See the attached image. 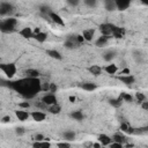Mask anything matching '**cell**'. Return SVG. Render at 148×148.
<instances>
[{
  "mask_svg": "<svg viewBox=\"0 0 148 148\" xmlns=\"http://www.w3.org/2000/svg\"><path fill=\"white\" fill-rule=\"evenodd\" d=\"M84 3L90 8H95L97 6V1L96 0H84Z\"/></svg>",
  "mask_w": 148,
  "mask_h": 148,
  "instance_id": "836d02e7",
  "label": "cell"
},
{
  "mask_svg": "<svg viewBox=\"0 0 148 148\" xmlns=\"http://www.w3.org/2000/svg\"><path fill=\"white\" fill-rule=\"evenodd\" d=\"M113 28H114V25L111 23H102L99 25V31H101L102 36H109L110 37L112 35Z\"/></svg>",
  "mask_w": 148,
  "mask_h": 148,
  "instance_id": "5b68a950",
  "label": "cell"
},
{
  "mask_svg": "<svg viewBox=\"0 0 148 148\" xmlns=\"http://www.w3.org/2000/svg\"><path fill=\"white\" fill-rule=\"evenodd\" d=\"M46 54H47L49 57L53 58V59H57V60H60V59L62 58L61 54H60V52L57 51V50H47V51H46Z\"/></svg>",
  "mask_w": 148,
  "mask_h": 148,
  "instance_id": "603a6c76",
  "label": "cell"
},
{
  "mask_svg": "<svg viewBox=\"0 0 148 148\" xmlns=\"http://www.w3.org/2000/svg\"><path fill=\"white\" fill-rule=\"evenodd\" d=\"M116 57V52L113 51V50H109V51H106L105 53H104V60H106V61H111L113 58Z\"/></svg>",
  "mask_w": 148,
  "mask_h": 148,
  "instance_id": "f1b7e54d",
  "label": "cell"
},
{
  "mask_svg": "<svg viewBox=\"0 0 148 148\" xmlns=\"http://www.w3.org/2000/svg\"><path fill=\"white\" fill-rule=\"evenodd\" d=\"M67 3L71 5V6H77L79 5V0H68Z\"/></svg>",
  "mask_w": 148,
  "mask_h": 148,
  "instance_id": "7dc6e473",
  "label": "cell"
},
{
  "mask_svg": "<svg viewBox=\"0 0 148 148\" xmlns=\"http://www.w3.org/2000/svg\"><path fill=\"white\" fill-rule=\"evenodd\" d=\"M112 141L113 142H119V143H125L126 142V139H125V136L121 134V133H116L113 136H112Z\"/></svg>",
  "mask_w": 148,
  "mask_h": 148,
  "instance_id": "d4e9b609",
  "label": "cell"
},
{
  "mask_svg": "<svg viewBox=\"0 0 148 148\" xmlns=\"http://www.w3.org/2000/svg\"><path fill=\"white\" fill-rule=\"evenodd\" d=\"M40 148H51V143L50 141H42L40 142Z\"/></svg>",
  "mask_w": 148,
  "mask_h": 148,
  "instance_id": "b9f144b4",
  "label": "cell"
},
{
  "mask_svg": "<svg viewBox=\"0 0 148 148\" xmlns=\"http://www.w3.org/2000/svg\"><path fill=\"white\" fill-rule=\"evenodd\" d=\"M42 91H50V83L47 82H42Z\"/></svg>",
  "mask_w": 148,
  "mask_h": 148,
  "instance_id": "f35d334b",
  "label": "cell"
},
{
  "mask_svg": "<svg viewBox=\"0 0 148 148\" xmlns=\"http://www.w3.org/2000/svg\"><path fill=\"white\" fill-rule=\"evenodd\" d=\"M130 5H131V2H130L128 0H117V1H116V7H117V9H119V10H125V9H127V8L130 7Z\"/></svg>",
  "mask_w": 148,
  "mask_h": 148,
  "instance_id": "4fadbf2b",
  "label": "cell"
},
{
  "mask_svg": "<svg viewBox=\"0 0 148 148\" xmlns=\"http://www.w3.org/2000/svg\"><path fill=\"white\" fill-rule=\"evenodd\" d=\"M0 69L2 71V73L8 77V79H12L15 76L16 72H17V68H16V65L15 64H1L0 65Z\"/></svg>",
  "mask_w": 148,
  "mask_h": 148,
  "instance_id": "3957f363",
  "label": "cell"
},
{
  "mask_svg": "<svg viewBox=\"0 0 148 148\" xmlns=\"http://www.w3.org/2000/svg\"><path fill=\"white\" fill-rule=\"evenodd\" d=\"M88 71H89V73L92 74L94 76H98V75H101L103 68H102L101 66H98V65H91V66L88 67Z\"/></svg>",
  "mask_w": 148,
  "mask_h": 148,
  "instance_id": "5bb4252c",
  "label": "cell"
},
{
  "mask_svg": "<svg viewBox=\"0 0 148 148\" xmlns=\"http://www.w3.org/2000/svg\"><path fill=\"white\" fill-rule=\"evenodd\" d=\"M57 148H71V143L68 141H60L57 143Z\"/></svg>",
  "mask_w": 148,
  "mask_h": 148,
  "instance_id": "d6a6232c",
  "label": "cell"
},
{
  "mask_svg": "<svg viewBox=\"0 0 148 148\" xmlns=\"http://www.w3.org/2000/svg\"><path fill=\"white\" fill-rule=\"evenodd\" d=\"M77 45H80L77 42H76V38H68L66 42H65V47L67 49H74V47H77Z\"/></svg>",
  "mask_w": 148,
  "mask_h": 148,
  "instance_id": "ffe728a7",
  "label": "cell"
},
{
  "mask_svg": "<svg viewBox=\"0 0 148 148\" xmlns=\"http://www.w3.org/2000/svg\"><path fill=\"white\" fill-rule=\"evenodd\" d=\"M94 34H95V30L94 29H87V30H83L82 36H83L84 40L91 42L92 40V37H94Z\"/></svg>",
  "mask_w": 148,
  "mask_h": 148,
  "instance_id": "ac0fdd59",
  "label": "cell"
},
{
  "mask_svg": "<svg viewBox=\"0 0 148 148\" xmlns=\"http://www.w3.org/2000/svg\"><path fill=\"white\" fill-rule=\"evenodd\" d=\"M109 148H124V145L123 143H119V142H113L109 146Z\"/></svg>",
  "mask_w": 148,
  "mask_h": 148,
  "instance_id": "ab89813d",
  "label": "cell"
},
{
  "mask_svg": "<svg viewBox=\"0 0 148 148\" xmlns=\"http://www.w3.org/2000/svg\"><path fill=\"white\" fill-rule=\"evenodd\" d=\"M10 121V116H3L1 118V123L2 124H6V123H9Z\"/></svg>",
  "mask_w": 148,
  "mask_h": 148,
  "instance_id": "bcb514c9",
  "label": "cell"
},
{
  "mask_svg": "<svg viewBox=\"0 0 148 148\" xmlns=\"http://www.w3.org/2000/svg\"><path fill=\"white\" fill-rule=\"evenodd\" d=\"M15 91H17L20 95H22L25 98H32L35 97L39 91H42V81L39 79H30V77H23L17 81L10 82L9 84Z\"/></svg>",
  "mask_w": 148,
  "mask_h": 148,
  "instance_id": "6da1fadb",
  "label": "cell"
},
{
  "mask_svg": "<svg viewBox=\"0 0 148 148\" xmlns=\"http://www.w3.org/2000/svg\"><path fill=\"white\" fill-rule=\"evenodd\" d=\"M13 5L9 2H1L0 3V15L3 17L6 15H10L13 13Z\"/></svg>",
  "mask_w": 148,
  "mask_h": 148,
  "instance_id": "277c9868",
  "label": "cell"
},
{
  "mask_svg": "<svg viewBox=\"0 0 148 148\" xmlns=\"http://www.w3.org/2000/svg\"><path fill=\"white\" fill-rule=\"evenodd\" d=\"M47 111H49L50 113H52V114H58V113H60V111H61V106H60L59 104H54V105L49 106V108H47Z\"/></svg>",
  "mask_w": 148,
  "mask_h": 148,
  "instance_id": "484cf974",
  "label": "cell"
},
{
  "mask_svg": "<svg viewBox=\"0 0 148 148\" xmlns=\"http://www.w3.org/2000/svg\"><path fill=\"white\" fill-rule=\"evenodd\" d=\"M124 148H133V146H130V145H128V146H126V147H124Z\"/></svg>",
  "mask_w": 148,
  "mask_h": 148,
  "instance_id": "11a10c76",
  "label": "cell"
},
{
  "mask_svg": "<svg viewBox=\"0 0 148 148\" xmlns=\"http://www.w3.org/2000/svg\"><path fill=\"white\" fill-rule=\"evenodd\" d=\"M18 108H21L22 110L29 109V108H30V103H29V102H20V103H18Z\"/></svg>",
  "mask_w": 148,
  "mask_h": 148,
  "instance_id": "e575fe53",
  "label": "cell"
},
{
  "mask_svg": "<svg viewBox=\"0 0 148 148\" xmlns=\"http://www.w3.org/2000/svg\"><path fill=\"white\" fill-rule=\"evenodd\" d=\"M45 136L43 135V134H40V133H37L36 135H35V141H39V142H42V141H45Z\"/></svg>",
  "mask_w": 148,
  "mask_h": 148,
  "instance_id": "74e56055",
  "label": "cell"
},
{
  "mask_svg": "<svg viewBox=\"0 0 148 148\" xmlns=\"http://www.w3.org/2000/svg\"><path fill=\"white\" fill-rule=\"evenodd\" d=\"M141 108H142L143 110L148 111V102H142V103H141Z\"/></svg>",
  "mask_w": 148,
  "mask_h": 148,
  "instance_id": "c3c4849f",
  "label": "cell"
},
{
  "mask_svg": "<svg viewBox=\"0 0 148 148\" xmlns=\"http://www.w3.org/2000/svg\"><path fill=\"white\" fill-rule=\"evenodd\" d=\"M121 102H123V101H120L119 98H111V99L109 101V103H110L113 108H119V106L121 105Z\"/></svg>",
  "mask_w": 148,
  "mask_h": 148,
  "instance_id": "4dcf8cb0",
  "label": "cell"
},
{
  "mask_svg": "<svg viewBox=\"0 0 148 148\" xmlns=\"http://www.w3.org/2000/svg\"><path fill=\"white\" fill-rule=\"evenodd\" d=\"M128 127H130V125L127 124V123H123V124H120V131L121 132H127V130H128Z\"/></svg>",
  "mask_w": 148,
  "mask_h": 148,
  "instance_id": "60d3db41",
  "label": "cell"
},
{
  "mask_svg": "<svg viewBox=\"0 0 148 148\" xmlns=\"http://www.w3.org/2000/svg\"><path fill=\"white\" fill-rule=\"evenodd\" d=\"M16 24H17V20L14 18V17L3 18V20L0 22V30H1V32H3V34H10V32L15 31Z\"/></svg>",
  "mask_w": 148,
  "mask_h": 148,
  "instance_id": "7a4b0ae2",
  "label": "cell"
},
{
  "mask_svg": "<svg viewBox=\"0 0 148 148\" xmlns=\"http://www.w3.org/2000/svg\"><path fill=\"white\" fill-rule=\"evenodd\" d=\"M109 39H110V37H109V36H101V37H98V38L96 39L95 45H96V46H98V47L105 46V45L109 43Z\"/></svg>",
  "mask_w": 148,
  "mask_h": 148,
  "instance_id": "9a60e30c",
  "label": "cell"
},
{
  "mask_svg": "<svg viewBox=\"0 0 148 148\" xmlns=\"http://www.w3.org/2000/svg\"><path fill=\"white\" fill-rule=\"evenodd\" d=\"M68 101H69L71 103H74V102L76 101V97H75V96H69V97H68Z\"/></svg>",
  "mask_w": 148,
  "mask_h": 148,
  "instance_id": "816d5d0a",
  "label": "cell"
},
{
  "mask_svg": "<svg viewBox=\"0 0 148 148\" xmlns=\"http://www.w3.org/2000/svg\"><path fill=\"white\" fill-rule=\"evenodd\" d=\"M49 17L51 18V21H52V22H54V23H56V24H58V25H64V24H65V22H64L62 17H61V16H60L58 13L50 12Z\"/></svg>",
  "mask_w": 148,
  "mask_h": 148,
  "instance_id": "ba28073f",
  "label": "cell"
},
{
  "mask_svg": "<svg viewBox=\"0 0 148 148\" xmlns=\"http://www.w3.org/2000/svg\"><path fill=\"white\" fill-rule=\"evenodd\" d=\"M71 117L74 119V120H77V121H81L83 119V113L81 111H73L71 113Z\"/></svg>",
  "mask_w": 148,
  "mask_h": 148,
  "instance_id": "f546056e",
  "label": "cell"
},
{
  "mask_svg": "<svg viewBox=\"0 0 148 148\" xmlns=\"http://www.w3.org/2000/svg\"><path fill=\"white\" fill-rule=\"evenodd\" d=\"M119 74H120V75H130V74H131L130 68H126V67H125L124 69H121V71H120V73H119Z\"/></svg>",
  "mask_w": 148,
  "mask_h": 148,
  "instance_id": "ee69618b",
  "label": "cell"
},
{
  "mask_svg": "<svg viewBox=\"0 0 148 148\" xmlns=\"http://www.w3.org/2000/svg\"><path fill=\"white\" fill-rule=\"evenodd\" d=\"M62 138L65 139V141H73L74 139H75V133L73 132V131H66L65 133H64V135H62Z\"/></svg>",
  "mask_w": 148,
  "mask_h": 148,
  "instance_id": "4316f807",
  "label": "cell"
},
{
  "mask_svg": "<svg viewBox=\"0 0 148 148\" xmlns=\"http://www.w3.org/2000/svg\"><path fill=\"white\" fill-rule=\"evenodd\" d=\"M135 98H136V101L141 104L142 102H146V96H145V94H142V92H135Z\"/></svg>",
  "mask_w": 148,
  "mask_h": 148,
  "instance_id": "1f68e13d",
  "label": "cell"
},
{
  "mask_svg": "<svg viewBox=\"0 0 148 148\" xmlns=\"http://www.w3.org/2000/svg\"><path fill=\"white\" fill-rule=\"evenodd\" d=\"M42 102L45 103L47 106L58 104V103H57V97H56V95L52 94V92H50V94H45V95L42 97Z\"/></svg>",
  "mask_w": 148,
  "mask_h": 148,
  "instance_id": "8992f818",
  "label": "cell"
},
{
  "mask_svg": "<svg viewBox=\"0 0 148 148\" xmlns=\"http://www.w3.org/2000/svg\"><path fill=\"white\" fill-rule=\"evenodd\" d=\"M133 54H134L133 57L135 58V60H136L138 62H139V61H140V62L142 61V56H141V53H140V52H138V51H134V52H133Z\"/></svg>",
  "mask_w": 148,
  "mask_h": 148,
  "instance_id": "d590c367",
  "label": "cell"
},
{
  "mask_svg": "<svg viewBox=\"0 0 148 148\" xmlns=\"http://www.w3.org/2000/svg\"><path fill=\"white\" fill-rule=\"evenodd\" d=\"M25 77H30V79H39V72L37 69L34 68H29L25 71Z\"/></svg>",
  "mask_w": 148,
  "mask_h": 148,
  "instance_id": "d6986e66",
  "label": "cell"
},
{
  "mask_svg": "<svg viewBox=\"0 0 148 148\" xmlns=\"http://www.w3.org/2000/svg\"><path fill=\"white\" fill-rule=\"evenodd\" d=\"M81 88L83 90H86V91H94L97 88V86L95 83H92V82H84L83 84H81Z\"/></svg>",
  "mask_w": 148,
  "mask_h": 148,
  "instance_id": "7402d4cb",
  "label": "cell"
},
{
  "mask_svg": "<svg viewBox=\"0 0 148 148\" xmlns=\"http://www.w3.org/2000/svg\"><path fill=\"white\" fill-rule=\"evenodd\" d=\"M118 79L123 82V83H125V84H133L134 82H135V77L132 75V74H130V75H119L118 76Z\"/></svg>",
  "mask_w": 148,
  "mask_h": 148,
  "instance_id": "7c38bea8",
  "label": "cell"
},
{
  "mask_svg": "<svg viewBox=\"0 0 148 148\" xmlns=\"http://www.w3.org/2000/svg\"><path fill=\"white\" fill-rule=\"evenodd\" d=\"M15 116H16V118H17L20 121H25V120L29 119V117H31L30 113H29L28 111L22 110V109L16 110V111H15Z\"/></svg>",
  "mask_w": 148,
  "mask_h": 148,
  "instance_id": "52a82bcc",
  "label": "cell"
},
{
  "mask_svg": "<svg viewBox=\"0 0 148 148\" xmlns=\"http://www.w3.org/2000/svg\"><path fill=\"white\" fill-rule=\"evenodd\" d=\"M18 34H20L23 38H31V37H34V30H32L31 28H29V27L22 28V29L18 31Z\"/></svg>",
  "mask_w": 148,
  "mask_h": 148,
  "instance_id": "8fae6325",
  "label": "cell"
},
{
  "mask_svg": "<svg viewBox=\"0 0 148 148\" xmlns=\"http://www.w3.org/2000/svg\"><path fill=\"white\" fill-rule=\"evenodd\" d=\"M34 38L38 42V43H44L46 39H47V34L46 32H39V34H37V35H34Z\"/></svg>",
  "mask_w": 148,
  "mask_h": 148,
  "instance_id": "cb8c5ba5",
  "label": "cell"
},
{
  "mask_svg": "<svg viewBox=\"0 0 148 148\" xmlns=\"http://www.w3.org/2000/svg\"><path fill=\"white\" fill-rule=\"evenodd\" d=\"M32 148H40V142L39 141H35L32 143Z\"/></svg>",
  "mask_w": 148,
  "mask_h": 148,
  "instance_id": "681fc988",
  "label": "cell"
},
{
  "mask_svg": "<svg viewBox=\"0 0 148 148\" xmlns=\"http://www.w3.org/2000/svg\"><path fill=\"white\" fill-rule=\"evenodd\" d=\"M39 32H42L39 28H35V29H34V35H37V34H39Z\"/></svg>",
  "mask_w": 148,
  "mask_h": 148,
  "instance_id": "f5cc1de1",
  "label": "cell"
},
{
  "mask_svg": "<svg viewBox=\"0 0 148 148\" xmlns=\"http://www.w3.org/2000/svg\"><path fill=\"white\" fill-rule=\"evenodd\" d=\"M57 91V86H56V83H50V91L49 92H56Z\"/></svg>",
  "mask_w": 148,
  "mask_h": 148,
  "instance_id": "f6af8a7d",
  "label": "cell"
},
{
  "mask_svg": "<svg viewBox=\"0 0 148 148\" xmlns=\"http://www.w3.org/2000/svg\"><path fill=\"white\" fill-rule=\"evenodd\" d=\"M98 142L102 145V146H110L112 143V138H110L109 135L106 134H99L98 135Z\"/></svg>",
  "mask_w": 148,
  "mask_h": 148,
  "instance_id": "30bf717a",
  "label": "cell"
},
{
  "mask_svg": "<svg viewBox=\"0 0 148 148\" xmlns=\"http://www.w3.org/2000/svg\"><path fill=\"white\" fill-rule=\"evenodd\" d=\"M104 7H105V9L109 10V12H112V10H116V9H117V7H116V1H113V0H105V1H104Z\"/></svg>",
  "mask_w": 148,
  "mask_h": 148,
  "instance_id": "44dd1931",
  "label": "cell"
},
{
  "mask_svg": "<svg viewBox=\"0 0 148 148\" xmlns=\"http://www.w3.org/2000/svg\"><path fill=\"white\" fill-rule=\"evenodd\" d=\"M24 132H25V131H24L23 127H16V128H15V134L18 135V136H22V135L24 134Z\"/></svg>",
  "mask_w": 148,
  "mask_h": 148,
  "instance_id": "8d00e7d4",
  "label": "cell"
},
{
  "mask_svg": "<svg viewBox=\"0 0 148 148\" xmlns=\"http://www.w3.org/2000/svg\"><path fill=\"white\" fill-rule=\"evenodd\" d=\"M124 34H125V29L124 28H120V27H116L113 28V31H112V36L114 38H121L124 37Z\"/></svg>",
  "mask_w": 148,
  "mask_h": 148,
  "instance_id": "e0dca14e",
  "label": "cell"
},
{
  "mask_svg": "<svg viewBox=\"0 0 148 148\" xmlns=\"http://www.w3.org/2000/svg\"><path fill=\"white\" fill-rule=\"evenodd\" d=\"M120 101H124V102H132L133 101V96L131 95V94H128V92H121L120 94V96L118 97Z\"/></svg>",
  "mask_w": 148,
  "mask_h": 148,
  "instance_id": "83f0119b",
  "label": "cell"
},
{
  "mask_svg": "<svg viewBox=\"0 0 148 148\" xmlns=\"http://www.w3.org/2000/svg\"><path fill=\"white\" fill-rule=\"evenodd\" d=\"M103 69H104L108 74L113 75V74H116V73L118 72V66H117L116 64H109V65H106Z\"/></svg>",
  "mask_w": 148,
  "mask_h": 148,
  "instance_id": "2e32d148",
  "label": "cell"
},
{
  "mask_svg": "<svg viewBox=\"0 0 148 148\" xmlns=\"http://www.w3.org/2000/svg\"><path fill=\"white\" fill-rule=\"evenodd\" d=\"M30 116H31V118H32L35 121H38V123H40V121L45 120V118H46V114H45L44 112L39 111V110L32 111V112L30 113Z\"/></svg>",
  "mask_w": 148,
  "mask_h": 148,
  "instance_id": "9c48e42d",
  "label": "cell"
},
{
  "mask_svg": "<svg viewBox=\"0 0 148 148\" xmlns=\"http://www.w3.org/2000/svg\"><path fill=\"white\" fill-rule=\"evenodd\" d=\"M142 3L146 5V6H148V1H142Z\"/></svg>",
  "mask_w": 148,
  "mask_h": 148,
  "instance_id": "db71d44e",
  "label": "cell"
},
{
  "mask_svg": "<svg viewBox=\"0 0 148 148\" xmlns=\"http://www.w3.org/2000/svg\"><path fill=\"white\" fill-rule=\"evenodd\" d=\"M92 148H102V145L99 142H94L92 143Z\"/></svg>",
  "mask_w": 148,
  "mask_h": 148,
  "instance_id": "f907efd6",
  "label": "cell"
},
{
  "mask_svg": "<svg viewBox=\"0 0 148 148\" xmlns=\"http://www.w3.org/2000/svg\"><path fill=\"white\" fill-rule=\"evenodd\" d=\"M75 38H76V42H77L79 44H82V43L84 42V38H83V36H82V35H76V36H75Z\"/></svg>",
  "mask_w": 148,
  "mask_h": 148,
  "instance_id": "7bdbcfd3",
  "label": "cell"
}]
</instances>
